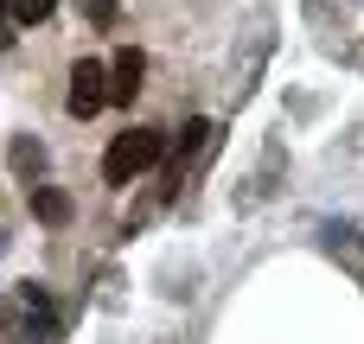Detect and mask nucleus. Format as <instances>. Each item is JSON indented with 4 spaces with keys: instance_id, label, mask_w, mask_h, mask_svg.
I'll list each match as a JSON object with an SVG mask.
<instances>
[{
    "instance_id": "obj_1",
    "label": "nucleus",
    "mask_w": 364,
    "mask_h": 344,
    "mask_svg": "<svg viewBox=\"0 0 364 344\" xmlns=\"http://www.w3.org/2000/svg\"><path fill=\"white\" fill-rule=\"evenodd\" d=\"M160 160H166V134H160V128H128V134L109 140V153H102V179H109V185H134V179L154 172Z\"/></svg>"
},
{
    "instance_id": "obj_2",
    "label": "nucleus",
    "mask_w": 364,
    "mask_h": 344,
    "mask_svg": "<svg viewBox=\"0 0 364 344\" xmlns=\"http://www.w3.org/2000/svg\"><path fill=\"white\" fill-rule=\"evenodd\" d=\"M109 102V70L96 64V57H77V70H70V96H64V109L77 115V121H90L96 109Z\"/></svg>"
},
{
    "instance_id": "obj_3",
    "label": "nucleus",
    "mask_w": 364,
    "mask_h": 344,
    "mask_svg": "<svg viewBox=\"0 0 364 344\" xmlns=\"http://www.w3.org/2000/svg\"><path fill=\"white\" fill-rule=\"evenodd\" d=\"M141 77H147V57H141L134 45H122V51H115V64H109V102H122V109H128V102L141 96Z\"/></svg>"
},
{
    "instance_id": "obj_4",
    "label": "nucleus",
    "mask_w": 364,
    "mask_h": 344,
    "mask_svg": "<svg viewBox=\"0 0 364 344\" xmlns=\"http://www.w3.org/2000/svg\"><path fill=\"white\" fill-rule=\"evenodd\" d=\"M26 204H32V217L51 223V230H64V223L77 217V198H70L64 185H26Z\"/></svg>"
},
{
    "instance_id": "obj_5",
    "label": "nucleus",
    "mask_w": 364,
    "mask_h": 344,
    "mask_svg": "<svg viewBox=\"0 0 364 344\" xmlns=\"http://www.w3.org/2000/svg\"><path fill=\"white\" fill-rule=\"evenodd\" d=\"M211 140H218V121H205V115H198V121H186V128H179V140H173V172H186V160H198Z\"/></svg>"
},
{
    "instance_id": "obj_6",
    "label": "nucleus",
    "mask_w": 364,
    "mask_h": 344,
    "mask_svg": "<svg viewBox=\"0 0 364 344\" xmlns=\"http://www.w3.org/2000/svg\"><path fill=\"white\" fill-rule=\"evenodd\" d=\"M51 13H58V0H13V6H6L13 26H45Z\"/></svg>"
},
{
    "instance_id": "obj_7",
    "label": "nucleus",
    "mask_w": 364,
    "mask_h": 344,
    "mask_svg": "<svg viewBox=\"0 0 364 344\" xmlns=\"http://www.w3.org/2000/svg\"><path fill=\"white\" fill-rule=\"evenodd\" d=\"M83 13H90L96 26H115V19H122V0H83Z\"/></svg>"
},
{
    "instance_id": "obj_8",
    "label": "nucleus",
    "mask_w": 364,
    "mask_h": 344,
    "mask_svg": "<svg viewBox=\"0 0 364 344\" xmlns=\"http://www.w3.org/2000/svg\"><path fill=\"white\" fill-rule=\"evenodd\" d=\"M38 160H45V147H38V140H32V147H26V140H13V166H19V172H26V166H38Z\"/></svg>"
},
{
    "instance_id": "obj_9",
    "label": "nucleus",
    "mask_w": 364,
    "mask_h": 344,
    "mask_svg": "<svg viewBox=\"0 0 364 344\" xmlns=\"http://www.w3.org/2000/svg\"><path fill=\"white\" fill-rule=\"evenodd\" d=\"M6 6H13V0H0V19H6Z\"/></svg>"
}]
</instances>
